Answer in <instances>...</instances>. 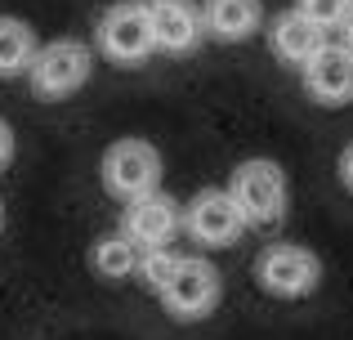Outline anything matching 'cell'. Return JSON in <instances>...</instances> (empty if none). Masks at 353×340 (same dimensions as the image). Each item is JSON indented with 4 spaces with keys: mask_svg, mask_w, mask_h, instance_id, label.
Instances as JSON below:
<instances>
[{
    "mask_svg": "<svg viewBox=\"0 0 353 340\" xmlns=\"http://www.w3.org/2000/svg\"><path fill=\"white\" fill-rule=\"evenodd\" d=\"M103 188L121 201L161 188V152L143 139H117L103 152Z\"/></svg>",
    "mask_w": 353,
    "mask_h": 340,
    "instance_id": "obj_4",
    "label": "cell"
},
{
    "mask_svg": "<svg viewBox=\"0 0 353 340\" xmlns=\"http://www.w3.org/2000/svg\"><path fill=\"white\" fill-rule=\"evenodd\" d=\"M201 18H206V32L219 41H246L264 23V5L259 0H206Z\"/></svg>",
    "mask_w": 353,
    "mask_h": 340,
    "instance_id": "obj_13",
    "label": "cell"
},
{
    "mask_svg": "<svg viewBox=\"0 0 353 340\" xmlns=\"http://www.w3.org/2000/svg\"><path fill=\"white\" fill-rule=\"evenodd\" d=\"M14 161V130H9V121L0 117V170Z\"/></svg>",
    "mask_w": 353,
    "mask_h": 340,
    "instance_id": "obj_17",
    "label": "cell"
},
{
    "mask_svg": "<svg viewBox=\"0 0 353 340\" xmlns=\"http://www.w3.org/2000/svg\"><path fill=\"white\" fill-rule=\"evenodd\" d=\"M148 5V23H152V36H157V50L165 54H183L201 41L206 32V18L192 0H143Z\"/></svg>",
    "mask_w": 353,
    "mask_h": 340,
    "instance_id": "obj_10",
    "label": "cell"
},
{
    "mask_svg": "<svg viewBox=\"0 0 353 340\" xmlns=\"http://www.w3.org/2000/svg\"><path fill=\"white\" fill-rule=\"evenodd\" d=\"M90 72H94L90 45L63 36V41H50V45L36 50L32 68H27V81H32V90L41 99H68L90 81Z\"/></svg>",
    "mask_w": 353,
    "mask_h": 340,
    "instance_id": "obj_2",
    "label": "cell"
},
{
    "mask_svg": "<svg viewBox=\"0 0 353 340\" xmlns=\"http://www.w3.org/2000/svg\"><path fill=\"white\" fill-rule=\"evenodd\" d=\"M99 50L112 63H143L157 50L152 23H148L143 0H121L99 18Z\"/></svg>",
    "mask_w": 353,
    "mask_h": 340,
    "instance_id": "obj_6",
    "label": "cell"
},
{
    "mask_svg": "<svg viewBox=\"0 0 353 340\" xmlns=\"http://www.w3.org/2000/svg\"><path fill=\"white\" fill-rule=\"evenodd\" d=\"M179 264H183V255L174 251V246H148V251H143V264H139V278H143L148 287L161 296V291L170 287V278L179 273Z\"/></svg>",
    "mask_w": 353,
    "mask_h": 340,
    "instance_id": "obj_15",
    "label": "cell"
},
{
    "mask_svg": "<svg viewBox=\"0 0 353 340\" xmlns=\"http://www.w3.org/2000/svg\"><path fill=\"white\" fill-rule=\"evenodd\" d=\"M246 215H241L237 197L228 188H201L197 197L183 206V233L201 246H233L241 233H246Z\"/></svg>",
    "mask_w": 353,
    "mask_h": 340,
    "instance_id": "obj_5",
    "label": "cell"
},
{
    "mask_svg": "<svg viewBox=\"0 0 353 340\" xmlns=\"http://www.w3.org/2000/svg\"><path fill=\"white\" fill-rule=\"evenodd\" d=\"M340 179H345V188L353 192V143H349L345 152H340Z\"/></svg>",
    "mask_w": 353,
    "mask_h": 340,
    "instance_id": "obj_18",
    "label": "cell"
},
{
    "mask_svg": "<svg viewBox=\"0 0 353 340\" xmlns=\"http://www.w3.org/2000/svg\"><path fill=\"white\" fill-rule=\"evenodd\" d=\"M295 9H300L309 23H318L322 32H331V27H345L349 23L353 0H295Z\"/></svg>",
    "mask_w": 353,
    "mask_h": 340,
    "instance_id": "obj_16",
    "label": "cell"
},
{
    "mask_svg": "<svg viewBox=\"0 0 353 340\" xmlns=\"http://www.w3.org/2000/svg\"><path fill=\"white\" fill-rule=\"evenodd\" d=\"M255 278L268 296L277 300H300L309 291H318L322 282V260L309 251V246H295V242H273L264 246L255 264Z\"/></svg>",
    "mask_w": 353,
    "mask_h": 340,
    "instance_id": "obj_3",
    "label": "cell"
},
{
    "mask_svg": "<svg viewBox=\"0 0 353 340\" xmlns=\"http://www.w3.org/2000/svg\"><path fill=\"white\" fill-rule=\"evenodd\" d=\"M304 90L327 108H345L353 99V50L349 45H322L304 63Z\"/></svg>",
    "mask_w": 353,
    "mask_h": 340,
    "instance_id": "obj_9",
    "label": "cell"
},
{
    "mask_svg": "<svg viewBox=\"0 0 353 340\" xmlns=\"http://www.w3.org/2000/svg\"><path fill=\"white\" fill-rule=\"evenodd\" d=\"M340 32H345V45H349V50H353V14H349V23L340 27Z\"/></svg>",
    "mask_w": 353,
    "mask_h": 340,
    "instance_id": "obj_19",
    "label": "cell"
},
{
    "mask_svg": "<svg viewBox=\"0 0 353 340\" xmlns=\"http://www.w3.org/2000/svg\"><path fill=\"white\" fill-rule=\"evenodd\" d=\"M90 264H94L99 278L108 282H125L139 273V264H143V246L134 242V237L125 233V228H117V233H103L94 242V251H90Z\"/></svg>",
    "mask_w": 353,
    "mask_h": 340,
    "instance_id": "obj_12",
    "label": "cell"
},
{
    "mask_svg": "<svg viewBox=\"0 0 353 340\" xmlns=\"http://www.w3.org/2000/svg\"><path fill=\"white\" fill-rule=\"evenodd\" d=\"M322 45H327V32L318 23H309L300 9H286V14H277L268 23V50L282 63H291V68H304Z\"/></svg>",
    "mask_w": 353,
    "mask_h": 340,
    "instance_id": "obj_11",
    "label": "cell"
},
{
    "mask_svg": "<svg viewBox=\"0 0 353 340\" xmlns=\"http://www.w3.org/2000/svg\"><path fill=\"white\" fill-rule=\"evenodd\" d=\"M121 228H125L143 251H148V246H170V237L183 228V210H179V201H174L170 192L152 188V192H143V197L125 201V219H121Z\"/></svg>",
    "mask_w": 353,
    "mask_h": 340,
    "instance_id": "obj_8",
    "label": "cell"
},
{
    "mask_svg": "<svg viewBox=\"0 0 353 340\" xmlns=\"http://www.w3.org/2000/svg\"><path fill=\"white\" fill-rule=\"evenodd\" d=\"M36 36L32 27L23 23V18H0V77H27V68H32L36 59Z\"/></svg>",
    "mask_w": 353,
    "mask_h": 340,
    "instance_id": "obj_14",
    "label": "cell"
},
{
    "mask_svg": "<svg viewBox=\"0 0 353 340\" xmlns=\"http://www.w3.org/2000/svg\"><path fill=\"white\" fill-rule=\"evenodd\" d=\"M219 291H224V282H219L215 264L201 260V255H183L179 273H174L170 287L161 291V305L170 309L174 318H206L210 309L219 305Z\"/></svg>",
    "mask_w": 353,
    "mask_h": 340,
    "instance_id": "obj_7",
    "label": "cell"
},
{
    "mask_svg": "<svg viewBox=\"0 0 353 340\" xmlns=\"http://www.w3.org/2000/svg\"><path fill=\"white\" fill-rule=\"evenodd\" d=\"M228 192L237 197L241 215H246L250 228H273L282 224L286 215V174L277 161L255 157V161H241L228 179Z\"/></svg>",
    "mask_w": 353,
    "mask_h": 340,
    "instance_id": "obj_1",
    "label": "cell"
}]
</instances>
